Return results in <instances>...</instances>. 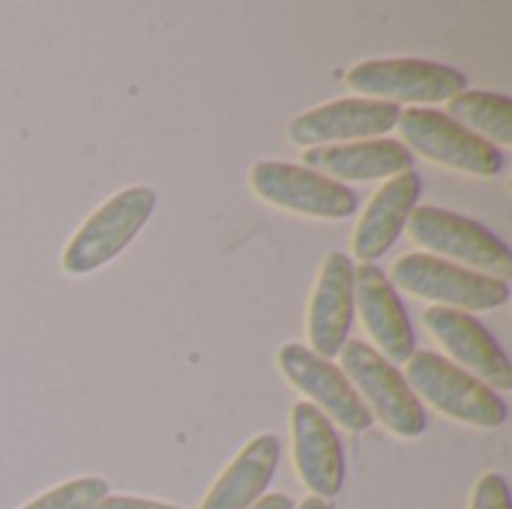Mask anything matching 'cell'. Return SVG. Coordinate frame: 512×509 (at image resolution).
Segmentation results:
<instances>
[{
	"mask_svg": "<svg viewBox=\"0 0 512 509\" xmlns=\"http://www.w3.org/2000/svg\"><path fill=\"white\" fill-rule=\"evenodd\" d=\"M471 509H512L507 480L501 474H483L471 492Z\"/></svg>",
	"mask_w": 512,
	"mask_h": 509,
	"instance_id": "ffe728a7",
	"label": "cell"
},
{
	"mask_svg": "<svg viewBox=\"0 0 512 509\" xmlns=\"http://www.w3.org/2000/svg\"><path fill=\"white\" fill-rule=\"evenodd\" d=\"M354 312H360V321L384 360H390L393 366L411 360L417 342L408 312L378 264L354 267Z\"/></svg>",
	"mask_w": 512,
	"mask_h": 509,
	"instance_id": "5bb4252c",
	"label": "cell"
},
{
	"mask_svg": "<svg viewBox=\"0 0 512 509\" xmlns=\"http://www.w3.org/2000/svg\"><path fill=\"white\" fill-rule=\"evenodd\" d=\"M108 495L111 489L102 477H81L48 489L21 509H96Z\"/></svg>",
	"mask_w": 512,
	"mask_h": 509,
	"instance_id": "d6986e66",
	"label": "cell"
},
{
	"mask_svg": "<svg viewBox=\"0 0 512 509\" xmlns=\"http://www.w3.org/2000/svg\"><path fill=\"white\" fill-rule=\"evenodd\" d=\"M411 165H414V153L393 138L309 147L303 153V168L324 174L342 186L363 183V180H390L411 171Z\"/></svg>",
	"mask_w": 512,
	"mask_h": 509,
	"instance_id": "2e32d148",
	"label": "cell"
},
{
	"mask_svg": "<svg viewBox=\"0 0 512 509\" xmlns=\"http://www.w3.org/2000/svg\"><path fill=\"white\" fill-rule=\"evenodd\" d=\"M402 117L399 105L378 102V99H336L318 108H309L306 114L294 117L288 126V135L300 147H330V144H354V141H372L384 132H390Z\"/></svg>",
	"mask_w": 512,
	"mask_h": 509,
	"instance_id": "8fae6325",
	"label": "cell"
},
{
	"mask_svg": "<svg viewBox=\"0 0 512 509\" xmlns=\"http://www.w3.org/2000/svg\"><path fill=\"white\" fill-rule=\"evenodd\" d=\"M297 509H330V504H327V501H321V498H306V501H303Z\"/></svg>",
	"mask_w": 512,
	"mask_h": 509,
	"instance_id": "603a6c76",
	"label": "cell"
},
{
	"mask_svg": "<svg viewBox=\"0 0 512 509\" xmlns=\"http://www.w3.org/2000/svg\"><path fill=\"white\" fill-rule=\"evenodd\" d=\"M156 192L150 186H129L96 207L63 249L60 267L69 276H87L111 264L150 222Z\"/></svg>",
	"mask_w": 512,
	"mask_h": 509,
	"instance_id": "7a4b0ae2",
	"label": "cell"
},
{
	"mask_svg": "<svg viewBox=\"0 0 512 509\" xmlns=\"http://www.w3.org/2000/svg\"><path fill=\"white\" fill-rule=\"evenodd\" d=\"M291 450L294 468L312 498L330 501L345 486V447L336 426L309 402L291 408Z\"/></svg>",
	"mask_w": 512,
	"mask_h": 509,
	"instance_id": "7c38bea8",
	"label": "cell"
},
{
	"mask_svg": "<svg viewBox=\"0 0 512 509\" xmlns=\"http://www.w3.org/2000/svg\"><path fill=\"white\" fill-rule=\"evenodd\" d=\"M423 324L429 336L447 351L450 363L465 369L468 375L480 378L498 393L512 390V366L498 345V339L468 312L432 306L423 312Z\"/></svg>",
	"mask_w": 512,
	"mask_h": 509,
	"instance_id": "30bf717a",
	"label": "cell"
},
{
	"mask_svg": "<svg viewBox=\"0 0 512 509\" xmlns=\"http://www.w3.org/2000/svg\"><path fill=\"white\" fill-rule=\"evenodd\" d=\"M282 444L276 435H255L210 486L201 509H252L273 483Z\"/></svg>",
	"mask_w": 512,
	"mask_h": 509,
	"instance_id": "e0dca14e",
	"label": "cell"
},
{
	"mask_svg": "<svg viewBox=\"0 0 512 509\" xmlns=\"http://www.w3.org/2000/svg\"><path fill=\"white\" fill-rule=\"evenodd\" d=\"M423 195V183L417 177V171H405L399 177H390L366 204L354 237H351V255L360 264H375L378 258H384L393 243L399 240V234L405 231L414 207L420 204Z\"/></svg>",
	"mask_w": 512,
	"mask_h": 509,
	"instance_id": "9a60e30c",
	"label": "cell"
},
{
	"mask_svg": "<svg viewBox=\"0 0 512 509\" xmlns=\"http://www.w3.org/2000/svg\"><path fill=\"white\" fill-rule=\"evenodd\" d=\"M450 117L483 141L501 147L512 144V99L489 90H462L450 99Z\"/></svg>",
	"mask_w": 512,
	"mask_h": 509,
	"instance_id": "ac0fdd59",
	"label": "cell"
},
{
	"mask_svg": "<svg viewBox=\"0 0 512 509\" xmlns=\"http://www.w3.org/2000/svg\"><path fill=\"white\" fill-rule=\"evenodd\" d=\"M351 321H354V261L345 252H330L321 264L309 300L306 348L324 360L339 357V351L348 342Z\"/></svg>",
	"mask_w": 512,
	"mask_h": 509,
	"instance_id": "4fadbf2b",
	"label": "cell"
},
{
	"mask_svg": "<svg viewBox=\"0 0 512 509\" xmlns=\"http://www.w3.org/2000/svg\"><path fill=\"white\" fill-rule=\"evenodd\" d=\"M96 509H180L171 504H159V501H147V498H132V495H108Z\"/></svg>",
	"mask_w": 512,
	"mask_h": 509,
	"instance_id": "44dd1931",
	"label": "cell"
},
{
	"mask_svg": "<svg viewBox=\"0 0 512 509\" xmlns=\"http://www.w3.org/2000/svg\"><path fill=\"white\" fill-rule=\"evenodd\" d=\"M339 357L345 378L369 408L372 420H378L396 438H417L426 432V411L411 393L405 375L390 360L357 339H348Z\"/></svg>",
	"mask_w": 512,
	"mask_h": 509,
	"instance_id": "277c9868",
	"label": "cell"
},
{
	"mask_svg": "<svg viewBox=\"0 0 512 509\" xmlns=\"http://www.w3.org/2000/svg\"><path fill=\"white\" fill-rule=\"evenodd\" d=\"M393 288L432 300L444 309L459 312H492L501 309L510 300V285L483 273H474L468 267H459L453 261L426 255V252H408L393 264Z\"/></svg>",
	"mask_w": 512,
	"mask_h": 509,
	"instance_id": "5b68a950",
	"label": "cell"
},
{
	"mask_svg": "<svg viewBox=\"0 0 512 509\" xmlns=\"http://www.w3.org/2000/svg\"><path fill=\"white\" fill-rule=\"evenodd\" d=\"M249 186L264 204L309 219L339 222L357 210V195L348 186L279 159H258L249 171Z\"/></svg>",
	"mask_w": 512,
	"mask_h": 509,
	"instance_id": "ba28073f",
	"label": "cell"
},
{
	"mask_svg": "<svg viewBox=\"0 0 512 509\" xmlns=\"http://www.w3.org/2000/svg\"><path fill=\"white\" fill-rule=\"evenodd\" d=\"M345 81L363 99H378L390 105L408 102L414 108L432 105V102H450L468 87L465 72L447 63L420 60V57L363 60L345 75Z\"/></svg>",
	"mask_w": 512,
	"mask_h": 509,
	"instance_id": "8992f818",
	"label": "cell"
},
{
	"mask_svg": "<svg viewBox=\"0 0 512 509\" xmlns=\"http://www.w3.org/2000/svg\"><path fill=\"white\" fill-rule=\"evenodd\" d=\"M252 509H294V501H291L288 495L273 492V495H264Z\"/></svg>",
	"mask_w": 512,
	"mask_h": 509,
	"instance_id": "7402d4cb",
	"label": "cell"
},
{
	"mask_svg": "<svg viewBox=\"0 0 512 509\" xmlns=\"http://www.w3.org/2000/svg\"><path fill=\"white\" fill-rule=\"evenodd\" d=\"M396 126L405 138V147L435 165L471 177H495L504 168V153L495 144L474 135L471 129H465L447 111L408 108L402 111Z\"/></svg>",
	"mask_w": 512,
	"mask_h": 509,
	"instance_id": "52a82bcc",
	"label": "cell"
},
{
	"mask_svg": "<svg viewBox=\"0 0 512 509\" xmlns=\"http://www.w3.org/2000/svg\"><path fill=\"white\" fill-rule=\"evenodd\" d=\"M411 240L426 249V255L453 261L459 267H471L474 273L492 276L507 282L512 276V252L504 240H498L486 225L435 207V204H417L408 219Z\"/></svg>",
	"mask_w": 512,
	"mask_h": 509,
	"instance_id": "3957f363",
	"label": "cell"
},
{
	"mask_svg": "<svg viewBox=\"0 0 512 509\" xmlns=\"http://www.w3.org/2000/svg\"><path fill=\"white\" fill-rule=\"evenodd\" d=\"M402 375L420 405L429 402L438 414L456 423L474 429H498L507 423V402L489 384L435 351H414Z\"/></svg>",
	"mask_w": 512,
	"mask_h": 509,
	"instance_id": "6da1fadb",
	"label": "cell"
},
{
	"mask_svg": "<svg viewBox=\"0 0 512 509\" xmlns=\"http://www.w3.org/2000/svg\"><path fill=\"white\" fill-rule=\"evenodd\" d=\"M279 369L285 381L303 393L309 405H315L330 423H339L348 432H366L372 426L369 408L333 360L318 357L300 342H288L279 348Z\"/></svg>",
	"mask_w": 512,
	"mask_h": 509,
	"instance_id": "9c48e42d",
	"label": "cell"
}]
</instances>
